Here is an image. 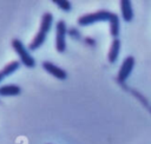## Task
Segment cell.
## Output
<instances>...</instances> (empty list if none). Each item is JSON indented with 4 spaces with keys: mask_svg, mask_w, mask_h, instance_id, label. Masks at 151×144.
I'll return each mask as SVG.
<instances>
[{
    "mask_svg": "<svg viewBox=\"0 0 151 144\" xmlns=\"http://www.w3.org/2000/svg\"><path fill=\"white\" fill-rule=\"evenodd\" d=\"M113 15H114V13H112V12L100 9V11L88 13V14H84V15L79 17L77 22L80 26H88V25H92V24L98 22V21H109L110 22L112 20Z\"/></svg>",
    "mask_w": 151,
    "mask_h": 144,
    "instance_id": "6da1fadb",
    "label": "cell"
},
{
    "mask_svg": "<svg viewBox=\"0 0 151 144\" xmlns=\"http://www.w3.org/2000/svg\"><path fill=\"white\" fill-rule=\"evenodd\" d=\"M12 47L13 50L18 53L19 58H20V63L24 64V66L28 67V68H33L35 66V60L34 58L29 54L28 50L24 46V44L21 42V40H19L18 38H14L12 40Z\"/></svg>",
    "mask_w": 151,
    "mask_h": 144,
    "instance_id": "7a4b0ae2",
    "label": "cell"
},
{
    "mask_svg": "<svg viewBox=\"0 0 151 144\" xmlns=\"http://www.w3.org/2000/svg\"><path fill=\"white\" fill-rule=\"evenodd\" d=\"M57 32H55V48L59 53L65 52L66 50V33L67 26L64 20H59L57 22Z\"/></svg>",
    "mask_w": 151,
    "mask_h": 144,
    "instance_id": "3957f363",
    "label": "cell"
},
{
    "mask_svg": "<svg viewBox=\"0 0 151 144\" xmlns=\"http://www.w3.org/2000/svg\"><path fill=\"white\" fill-rule=\"evenodd\" d=\"M133 66H134V57L133 55H127L123 60L122 66H120V68L118 71V74H117L118 81L124 83L129 78V76L131 74V72L133 70Z\"/></svg>",
    "mask_w": 151,
    "mask_h": 144,
    "instance_id": "277c9868",
    "label": "cell"
},
{
    "mask_svg": "<svg viewBox=\"0 0 151 144\" xmlns=\"http://www.w3.org/2000/svg\"><path fill=\"white\" fill-rule=\"evenodd\" d=\"M41 66H42V68H44L47 73L52 74L53 77H55V78H58V79H60V80H64V79L67 78L66 71L63 70V68H60L59 66L52 64L51 61H42Z\"/></svg>",
    "mask_w": 151,
    "mask_h": 144,
    "instance_id": "5b68a950",
    "label": "cell"
},
{
    "mask_svg": "<svg viewBox=\"0 0 151 144\" xmlns=\"http://www.w3.org/2000/svg\"><path fill=\"white\" fill-rule=\"evenodd\" d=\"M119 4H120L122 18L124 19V21H126V22L131 21L133 18V9H132L131 1L130 0H122Z\"/></svg>",
    "mask_w": 151,
    "mask_h": 144,
    "instance_id": "8992f818",
    "label": "cell"
},
{
    "mask_svg": "<svg viewBox=\"0 0 151 144\" xmlns=\"http://www.w3.org/2000/svg\"><path fill=\"white\" fill-rule=\"evenodd\" d=\"M21 93V87L14 84L11 85H2L0 86V96L2 97H13Z\"/></svg>",
    "mask_w": 151,
    "mask_h": 144,
    "instance_id": "52a82bcc",
    "label": "cell"
},
{
    "mask_svg": "<svg viewBox=\"0 0 151 144\" xmlns=\"http://www.w3.org/2000/svg\"><path fill=\"white\" fill-rule=\"evenodd\" d=\"M119 51H120V40L118 38L112 40L111 47L109 50V54H107V59L110 63H116V60L118 59L119 55Z\"/></svg>",
    "mask_w": 151,
    "mask_h": 144,
    "instance_id": "ba28073f",
    "label": "cell"
},
{
    "mask_svg": "<svg viewBox=\"0 0 151 144\" xmlns=\"http://www.w3.org/2000/svg\"><path fill=\"white\" fill-rule=\"evenodd\" d=\"M19 66H20V61H19V60H13V61H11L9 64L5 65V67L0 71V83L2 81L4 78H6V77H8L9 74H12L13 72H15V71L19 68Z\"/></svg>",
    "mask_w": 151,
    "mask_h": 144,
    "instance_id": "9c48e42d",
    "label": "cell"
},
{
    "mask_svg": "<svg viewBox=\"0 0 151 144\" xmlns=\"http://www.w3.org/2000/svg\"><path fill=\"white\" fill-rule=\"evenodd\" d=\"M46 33L45 32H42V31H38V33L35 34V37L33 38V40L29 42V45H28V50H31V51H34V50H38L44 42H45V40H46Z\"/></svg>",
    "mask_w": 151,
    "mask_h": 144,
    "instance_id": "30bf717a",
    "label": "cell"
},
{
    "mask_svg": "<svg viewBox=\"0 0 151 144\" xmlns=\"http://www.w3.org/2000/svg\"><path fill=\"white\" fill-rule=\"evenodd\" d=\"M52 22H53V15H52V13H50V12H46V13H44L42 14V17H41V21H40V31H42V32H45L46 34L50 32V30H51V27H52Z\"/></svg>",
    "mask_w": 151,
    "mask_h": 144,
    "instance_id": "8fae6325",
    "label": "cell"
},
{
    "mask_svg": "<svg viewBox=\"0 0 151 144\" xmlns=\"http://www.w3.org/2000/svg\"><path fill=\"white\" fill-rule=\"evenodd\" d=\"M109 24H110V34L113 37V39H116L119 34V18L116 13Z\"/></svg>",
    "mask_w": 151,
    "mask_h": 144,
    "instance_id": "7c38bea8",
    "label": "cell"
},
{
    "mask_svg": "<svg viewBox=\"0 0 151 144\" xmlns=\"http://www.w3.org/2000/svg\"><path fill=\"white\" fill-rule=\"evenodd\" d=\"M53 4L57 5V6H58L61 11H64V12H70V11L72 9V5H71V2L67 1V0H54Z\"/></svg>",
    "mask_w": 151,
    "mask_h": 144,
    "instance_id": "4fadbf2b",
    "label": "cell"
},
{
    "mask_svg": "<svg viewBox=\"0 0 151 144\" xmlns=\"http://www.w3.org/2000/svg\"><path fill=\"white\" fill-rule=\"evenodd\" d=\"M67 33H68L71 37H73V38H79V37H80V33H79L76 28H71L70 31H67Z\"/></svg>",
    "mask_w": 151,
    "mask_h": 144,
    "instance_id": "5bb4252c",
    "label": "cell"
}]
</instances>
